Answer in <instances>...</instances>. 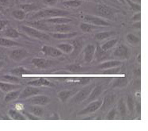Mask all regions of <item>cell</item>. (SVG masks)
I'll use <instances>...</instances> for the list:
<instances>
[{"label": "cell", "instance_id": "obj_45", "mask_svg": "<svg viewBox=\"0 0 148 131\" xmlns=\"http://www.w3.org/2000/svg\"><path fill=\"white\" fill-rule=\"evenodd\" d=\"M111 1H113V0H111Z\"/></svg>", "mask_w": 148, "mask_h": 131}, {"label": "cell", "instance_id": "obj_11", "mask_svg": "<svg viewBox=\"0 0 148 131\" xmlns=\"http://www.w3.org/2000/svg\"><path fill=\"white\" fill-rule=\"evenodd\" d=\"M4 35L7 38H10V39H16V38L20 37V36H21L20 33L17 30H15V29H14L12 27H10L8 29H6V30L4 31Z\"/></svg>", "mask_w": 148, "mask_h": 131}, {"label": "cell", "instance_id": "obj_25", "mask_svg": "<svg viewBox=\"0 0 148 131\" xmlns=\"http://www.w3.org/2000/svg\"><path fill=\"white\" fill-rule=\"evenodd\" d=\"M116 42H117V40L116 39L109 40L108 41H106V43H104L101 46V49H102L103 51H108L110 49H112V47L116 44Z\"/></svg>", "mask_w": 148, "mask_h": 131}, {"label": "cell", "instance_id": "obj_9", "mask_svg": "<svg viewBox=\"0 0 148 131\" xmlns=\"http://www.w3.org/2000/svg\"><path fill=\"white\" fill-rule=\"evenodd\" d=\"M72 20L65 17H56V18H51V19H48L45 20V22H49L51 24L60 25V24H67L70 21Z\"/></svg>", "mask_w": 148, "mask_h": 131}, {"label": "cell", "instance_id": "obj_10", "mask_svg": "<svg viewBox=\"0 0 148 131\" xmlns=\"http://www.w3.org/2000/svg\"><path fill=\"white\" fill-rule=\"evenodd\" d=\"M77 32H72V33H52L50 34L51 37L56 39H68L77 36Z\"/></svg>", "mask_w": 148, "mask_h": 131}, {"label": "cell", "instance_id": "obj_27", "mask_svg": "<svg viewBox=\"0 0 148 131\" xmlns=\"http://www.w3.org/2000/svg\"><path fill=\"white\" fill-rule=\"evenodd\" d=\"M29 72L28 70H26L25 68L23 67H18L17 68H14V69H13L11 70V73L13 75H15V76H22V75H24V74L29 73Z\"/></svg>", "mask_w": 148, "mask_h": 131}, {"label": "cell", "instance_id": "obj_29", "mask_svg": "<svg viewBox=\"0 0 148 131\" xmlns=\"http://www.w3.org/2000/svg\"><path fill=\"white\" fill-rule=\"evenodd\" d=\"M18 94H19V92H9L8 94H6V98H5V101L6 102H10L18 98Z\"/></svg>", "mask_w": 148, "mask_h": 131}, {"label": "cell", "instance_id": "obj_35", "mask_svg": "<svg viewBox=\"0 0 148 131\" xmlns=\"http://www.w3.org/2000/svg\"><path fill=\"white\" fill-rule=\"evenodd\" d=\"M57 1L58 0H43V3L47 6H53L57 3Z\"/></svg>", "mask_w": 148, "mask_h": 131}, {"label": "cell", "instance_id": "obj_32", "mask_svg": "<svg viewBox=\"0 0 148 131\" xmlns=\"http://www.w3.org/2000/svg\"><path fill=\"white\" fill-rule=\"evenodd\" d=\"M10 117L14 119H23V116L21 115L18 111L14 110H10Z\"/></svg>", "mask_w": 148, "mask_h": 131}, {"label": "cell", "instance_id": "obj_20", "mask_svg": "<svg viewBox=\"0 0 148 131\" xmlns=\"http://www.w3.org/2000/svg\"><path fill=\"white\" fill-rule=\"evenodd\" d=\"M114 34V32L112 31H106V32H101V33H98V34H95L94 38L97 41H102L105 40L108 37H111Z\"/></svg>", "mask_w": 148, "mask_h": 131}, {"label": "cell", "instance_id": "obj_5", "mask_svg": "<svg viewBox=\"0 0 148 131\" xmlns=\"http://www.w3.org/2000/svg\"><path fill=\"white\" fill-rule=\"evenodd\" d=\"M28 56V52L24 49H14L9 52V57L13 61L16 62H19L24 60L25 58Z\"/></svg>", "mask_w": 148, "mask_h": 131}, {"label": "cell", "instance_id": "obj_15", "mask_svg": "<svg viewBox=\"0 0 148 131\" xmlns=\"http://www.w3.org/2000/svg\"><path fill=\"white\" fill-rule=\"evenodd\" d=\"M19 46V44L15 42L14 41H12L10 38H5V37H0V46L3 47H12V46Z\"/></svg>", "mask_w": 148, "mask_h": 131}, {"label": "cell", "instance_id": "obj_14", "mask_svg": "<svg viewBox=\"0 0 148 131\" xmlns=\"http://www.w3.org/2000/svg\"><path fill=\"white\" fill-rule=\"evenodd\" d=\"M39 92V90L36 88H32V87H29V88H26L25 89L23 92L21 93V95H20V98L21 99H24V98L29 97L30 95H33V94H37Z\"/></svg>", "mask_w": 148, "mask_h": 131}, {"label": "cell", "instance_id": "obj_36", "mask_svg": "<svg viewBox=\"0 0 148 131\" xmlns=\"http://www.w3.org/2000/svg\"><path fill=\"white\" fill-rule=\"evenodd\" d=\"M9 23V21L7 20H0V31L4 30L6 27V26Z\"/></svg>", "mask_w": 148, "mask_h": 131}, {"label": "cell", "instance_id": "obj_12", "mask_svg": "<svg viewBox=\"0 0 148 131\" xmlns=\"http://www.w3.org/2000/svg\"><path fill=\"white\" fill-rule=\"evenodd\" d=\"M121 64V61H107L105 63H102L99 65L100 69H110V68H114L117 66H120Z\"/></svg>", "mask_w": 148, "mask_h": 131}, {"label": "cell", "instance_id": "obj_28", "mask_svg": "<svg viewBox=\"0 0 148 131\" xmlns=\"http://www.w3.org/2000/svg\"><path fill=\"white\" fill-rule=\"evenodd\" d=\"M29 84H31V85H49L50 84V83L45 79H43V78H40V79H36V80H34V81H31V82L29 83Z\"/></svg>", "mask_w": 148, "mask_h": 131}, {"label": "cell", "instance_id": "obj_30", "mask_svg": "<svg viewBox=\"0 0 148 131\" xmlns=\"http://www.w3.org/2000/svg\"><path fill=\"white\" fill-rule=\"evenodd\" d=\"M101 102H95L94 103H92L90 106V107H88L87 109H86L85 110L84 112H92V111H94V110H96L100 107V105H101Z\"/></svg>", "mask_w": 148, "mask_h": 131}, {"label": "cell", "instance_id": "obj_7", "mask_svg": "<svg viewBox=\"0 0 148 131\" xmlns=\"http://www.w3.org/2000/svg\"><path fill=\"white\" fill-rule=\"evenodd\" d=\"M32 64L39 68H46L51 66L52 62L45 59H42V58H34L32 60Z\"/></svg>", "mask_w": 148, "mask_h": 131}, {"label": "cell", "instance_id": "obj_3", "mask_svg": "<svg viewBox=\"0 0 148 131\" xmlns=\"http://www.w3.org/2000/svg\"><path fill=\"white\" fill-rule=\"evenodd\" d=\"M95 10L97 14L106 19H112L114 14L112 8L106 5H97L95 7Z\"/></svg>", "mask_w": 148, "mask_h": 131}, {"label": "cell", "instance_id": "obj_43", "mask_svg": "<svg viewBox=\"0 0 148 131\" xmlns=\"http://www.w3.org/2000/svg\"><path fill=\"white\" fill-rule=\"evenodd\" d=\"M134 1H137V0H134Z\"/></svg>", "mask_w": 148, "mask_h": 131}, {"label": "cell", "instance_id": "obj_13", "mask_svg": "<svg viewBox=\"0 0 148 131\" xmlns=\"http://www.w3.org/2000/svg\"><path fill=\"white\" fill-rule=\"evenodd\" d=\"M29 26L33 28H36V30H48V26H46L45 21H32V22H29L28 23Z\"/></svg>", "mask_w": 148, "mask_h": 131}, {"label": "cell", "instance_id": "obj_34", "mask_svg": "<svg viewBox=\"0 0 148 131\" xmlns=\"http://www.w3.org/2000/svg\"><path fill=\"white\" fill-rule=\"evenodd\" d=\"M3 79H6L8 81H10V82H14V83H18L19 82V79L18 77H16L14 76H3Z\"/></svg>", "mask_w": 148, "mask_h": 131}, {"label": "cell", "instance_id": "obj_22", "mask_svg": "<svg viewBox=\"0 0 148 131\" xmlns=\"http://www.w3.org/2000/svg\"><path fill=\"white\" fill-rule=\"evenodd\" d=\"M58 49L61 50L62 52H66V53H70L73 51L74 49V47L73 46H71L69 43H62V44H60L57 46Z\"/></svg>", "mask_w": 148, "mask_h": 131}, {"label": "cell", "instance_id": "obj_1", "mask_svg": "<svg viewBox=\"0 0 148 131\" xmlns=\"http://www.w3.org/2000/svg\"><path fill=\"white\" fill-rule=\"evenodd\" d=\"M69 13L63 10L59 9H46L44 10H40L38 12L35 13L33 16V19H51V18H56V17H64V15H67Z\"/></svg>", "mask_w": 148, "mask_h": 131}, {"label": "cell", "instance_id": "obj_38", "mask_svg": "<svg viewBox=\"0 0 148 131\" xmlns=\"http://www.w3.org/2000/svg\"><path fill=\"white\" fill-rule=\"evenodd\" d=\"M9 3V0H0V6H7Z\"/></svg>", "mask_w": 148, "mask_h": 131}, {"label": "cell", "instance_id": "obj_18", "mask_svg": "<svg viewBox=\"0 0 148 131\" xmlns=\"http://www.w3.org/2000/svg\"><path fill=\"white\" fill-rule=\"evenodd\" d=\"M11 15L17 20L19 21H22L25 19V16H26V13L25 12L24 10H13L11 13Z\"/></svg>", "mask_w": 148, "mask_h": 131}, {"label": "cell", "instance_id": "obj_2", "mask_svg": "<svg viewBox=\"0 0 148 131\" xmlns=\"http://www.w3.org/2000/svg\"><path fill=\"white\" fill-rule=\"evenodd\" d=\"M21 30L24 31L28 36L33 38L40 40H49V36L45 33H43L39 30H36L35 28L31 27L29 26H21Z\"/></svg>", "mask_w": 148, "mask_h": 131}, {"label": "cell", "instance_id": "obj_23", "mask_svg": "<svg viewBox=\"0 0 148 131\" xmlns=\"http://www.w3.org/2000/svg\"><path fill=\"white\" fill-rule=\"evenodd\" d=\"M18 87L17 85H14V84H10V83H5L0 82V89L5 92H11L14 89L18 88Z\"/></svg>", "mask_w": 148, "mask_h": 131}, {"label": "cell", "instance_id": "obj_24", "mask_svg": "<svg viewBox=\"0 0 148 131\" xmlns=\"http://www.w3.org/2000/svg\"><path fill=\"white\" fill-rule=\"evenodd\" d=\"M48 101H49V99L45 96H37V97H34L32 99H30V103H32L33 104L43 105V104H45Z\"/></svg>", "mask_w": 148, "mask_h": 131}, {"label": "cell", "instance_id": "obj_8", "mask_svg": "<svg viewBox=\"0 0 148 131\" xmlns=\"http://www.w3.org/2000/svg\"><path fill=\"white\" fill-rule=\"evenodd\" d=\"M94 53H95V47L92 44H89L85 48L84 50V60L88 63L91 62L93 60Z\"/></svg>", "mask_w": 148, "mask_h": 131}, {"label": "cell", "instance_id": "obj_26", "mask_svg": "<svg viewBox=\"0 0 148 131\" xmlns=\"http://www.w3.org/2000/svg\"><path fill=\"white\" fill-rule=\"evenodd\" d=\"M20 8L26 13L30 12V11H33V10H36V8H37V6L35 5V4H33V3H30V4H21Z\"/></svg>", "mask_w": 148, "mask_h": 131}, {"label": "cell", "instance_id": "obj_39", "mask_svg": "<svg viewBox=\"0 0 148 131\" xmlns=\"http://www.w3.org/2000/svg\"><path fill=\"white\" fill-rule=\"evenodd\" d=\"M119 72V68H116L115 70L114 69H111V70L109 71H105V72L104 73H116Z\"/></svg>", "mask_w": 148, "mask_h": 131}, {"label": "cell", "instance_id": "obj_41", "mask_svg": "<svg viewBox=\"0 0 148 131\" xmlns=\"http://www.w3.org/2000/svg\"><path fill=\"white\" fill-rule=\"evenodd\" d=\"M119 2H121V3H124V0H118Z\"/></svg>", "mask_w": 148, "mask_h": 131}, {"label": "cell", "instance_id": "obj_42", "mask_svg": "<svg viewBox=\"0 0 148 131\" xmlns=\"http://www.w3.org/2000/svg\"><path fill=\"white\" fill-rule=\"evenodd\" d=\"M3 10V7H2V6H0V11H2Z\"/></svg>", "mask_w": 148, "mask_h": 131}, {"label": "cell", "instance_id": "obj_40", "mask_svg": "<svg viewBox=\"0 0 148 131\" xmlns=\"http://www.w3.org/2000/svg\"><path fill=\"white\" fill-rule=\"evenodd\" d=\"M3 65H4V63H3V61H0V69L3 67Z\"/></svg>", "mask_w": 148, "mask_h": 131}, {"label": "cell", "instance_id": "obj_44", "mask_svg": "<svg viewBox=\"0 0 148 131\" xmlns=\"http://www.w3.org/2000/svg\"><path fill=\"white\" fill-rule=\"evenodd\" d=\"M86 1H89V0H86Z\"/></svg>", "mask_w": 148, "mask_h": 131}, {"label": "cell", "instance_id": "obj_6", "mask_svg": "<svg viewBox=\"0 0 148 131\" xmlns=\"http://www.w3.org/2000/svg\"><path fill=\"white\" fill-rule=\"evenodd\" d=\"M41 51L45 55L52 57H58L62 56V51L60 50L58 48H54L52 46H44L41 49Z\"/></svg>", "mask_w": 148, "mask_h": 131}, {"label": "cell", "instance_id": "obj_37", "mask_svg": "<svg viewBox=\"0 0 148 131\" xmlns=\"http://www.w3.org/2000/svg\"><path fill=\"white\" fill-rule=\"evenodd\" d=\"M70 93L68 92H62L60 94V96L62 99H65V98H67L69 96Z\"/></svg>", "mask_w": 148, "mask_h": 131}, {"label": "cell", "instance_id": "obj_17", "mask_svg": "<svg viewBox=\"0 0 148 131\" xmlns=\"http://www.w3.org/2000/svg\"><path fill=\"white\" fill-rule=\"evenodd\" d=\"M81 4L82 2L80 0H66L63 3V5L66 8H76L81 6Z\"/></svg>", "mask_w": 148, "mask_h": 131}, {"label": "cell", "instance_id": "obj_4", "mask_svg": "<svg viewBox=\"0 0 148 131\" xmlns=\"http://www.w3.org/2000/svg\"><path fill=\"white\" fill-rule=\"evenodd\" d=\"M84 21L86 23L94 25L97 26H110L108 21H106L105 19L99 18V17H94V16L86 15L84 18Z\"/></svg>", "mask_w": 148, "mask_h": 131}, {"label": "cell", "instance_id": "obj_31", "mask_svg": "<svg viewBox=\"0 0 148 131\" xmlns=\"http://www.w3.org/2000/svg\"><path fill=\"white\" fill-rule=\"evenodd\" d=\"M127 40L128 42H130L131 44H137L139 42V38L136 37L133 34H127Z\"/></svg>", "mask_w": 148, "mask_h": 131}, {"label": "cell", "instance_id": "obj_16", "mask_svg": "<svg viewBox=\"0 0 148 131\" xmlns=\"http://www.w3.org/2000/svg\"><path fill=\"white\" fill-rule=\"evenodd\" d=\"M80 29L84 33H89V32H91V31L97 30L98 26H94V25L90 24V23H86V22H82V24L80 25Z\"/></svg>", "mask_w": 148, "mask_h": 131}, {"label": "cell", "instance_id": "obj_19", "mask_svg": "<svg viewBox=\"0 0 148 131\" xmlns=\"http://www.w3.org/2000/svg\"><path fill=\"white\" fill-rule=\"evenodd\" d=\"M127 49L125 46H120L114 52V56L118 57H123L127 55Z\"/></svg>", "mask_w": 148, "mask_h": 131}, {"label": "cell", "instance_id": "obj_33", "mask_svg": "<svg viewBox=\"0 0 148 131\" xmlns=\"http://www.w3.org/2000/svg\"><path fill=\"white\" fill-rule=\"evenodd\" d=\"M31 112H33V114H35L36 115H41L43 113V109H41L40 107H31L29 108Z\"/></svg>", "mask_w": 148, "mask_h": 131}, {"label": "cell", "instance_id": "obj_21", "mask_svg": "<svg viewBox=\"0 0 148 131\" xmlns=\"http://www.w3.org/2000/svg\"><path fill=\"white\" fill-rule=\"evenodd\" d=\"M54 28L57 33H69L71 30V26L67 24L56 25Z\"/></svg>", "mask_w": 148, "mask_h": 131}]
</instances>
